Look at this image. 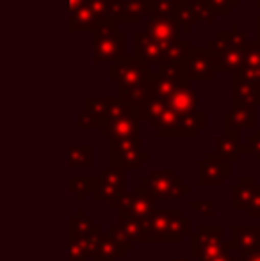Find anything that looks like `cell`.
Instances as JSON below:
<instances>
[{
  "label": "cell",
  "instance_id": "cell-48",
  "mask_svg": "<svg viewBox=\"0 0 260 261\" xmlns=\"http://www.w3.org/2000/svg\"><path fill=\"white\" fill-rule=\"evenodd\" d=\"M255 7H258L260 9V0H255Z\"/></svg>",
  "mask_w": 260,
  "mask_h": 261
},
{
  "label": "cell",
  "instance_id": "cell-42",
  "mask_svg": "<svg viewBox=\"0 0 260 261\" xmlns=\"http://www.w3.org/2000/svg\"><path fill=\"white\" fill-rule=\"evenodd\" d=\"M248 217L250 219H260V185H257V190H255V196L251 199L250 206L246 210Z\"/></svg>",
  "mask_w": 260,
  "mask_h": 261
},
{
  "label": "cell",
  "instance_id": "cell-47",
  "mask_svg": "<svg viewBox=\"0 0 260 261\" xmlns=\"http://www.w3.org/2000/svg\"><path fill=\"white\" fill-rule=\"evenodd\" d=\"M84 4V0H69V11H75L79 9L80 6Z\"/></svg>",
  "mask_w": 260,
  "mask_h": 261
},
{
  "label": "cell",
  "instance_id": "cell-13",
  "mask_svg": "<svg viewBox=\"0 0 260 261\" xmlns=\"http://www.w3.org/2000/svg\"><path fill=\"white\" fill-rule=\"evenodd\" d=\"M228 176H232V164L218 158L214 153H207L203 160L198 162V185L200 187H221Z\"/></svg>",
  "mask_w": 260,
  "mask_h": 261
},
{
  "label": "cell",
  "instance_id": "cell-24",
  "mask_svg": "<svg viewBox=\"0 0 260 261\" xmlns=\"http://www.w3.org/2000/svg\"><path fill=\"white\" fill-rule=\"evenodd\" d=\"M102 21L104 20H100V18L87 7L86 2H84L79 9L69 11V14H68V29L72 32H87V31L93 32Z\"/></svg>",
  "mask_w": 260,
  "mask_h": 261
},
{
  "label": "cell",
  "instance_id": "cell-12",
  "mask_svg": "<svg viewBox=\"0 0 260 261\" xmlns=\"http://www.w3.org/2000/svg\"><path fill=\"white\" fill-rule=\"evenodd\" d=\"M109 210L116 212V217H122V219L146 220L155 212V201L145 194L132 192L122 196L114 203H109Z\"/></svg>",
  "mask_w": 260,
  "mask_h": 261
},
{
  "label": "cell",
  "instance_id": "cell-40",
  "mask_svg": "<svg viewBox=\"0 0 260 261\" xmlns=\"http://www.w3.org/2000/svg\"><path fill=\"white\" fill-rule=\"evenodd\" d=\"M189 208L207 219H214V203L212 201H191Z\"/></svg>",
  "mask_w": 260,
  "mask_h": 261
},
{
  "label": "cell",
  "instance_id": "cell-9",
  "mask_svg": "<svg viewBox=\"0 0 260 261\" xmlns=\"http://www.w3.org/2000/svg\"><path fill=\"white\" fill-rule=\"evenodd\" d=\"M180 68L184 84H189L191 80H214L216 76L212 55L207 48H189L182 59Z\"/></svg>",
  "mask_w": 260,
  "mask_h": 261
},
{
  "label": "cell",
  "instance_id": "cell-25",
  "mask_svg": "<svg viewBox=\"0 0 260 261\" xmlns=\"http://www.w3.org/2000/svg\"><path fill=\"white\" fill-rule=\"evenodd\" d=\"M214 153L218 158L228 162H237L241 156V142L239 135H230V134H221L218 137H214Z\"/></svg>",
  "mask_w": 260,
  "mask_h": 261
},
{
  "label": "cell",
  "instance_id": "cell-39",
  "mask_svg": "<svg viewBox=\"0 0 260 261\" xmlns=\"http://www.w3.org/2000/svg\"><path fill=\"white\" fill-rule=\"evenodd\" d=\"M68 261H87L86 251L80 240H68Z\"/></svg>",
  "mask_w": 260,
  "mask_h": 261
},
{
  "label": "cell",
  "instance_id": "cell-20",
  "mask_svg": "<svg viewBox=\"0 0 260 261\" xmlns=\"http://www.w3.org/2000/svg\"><path fill=\"white\" fill-rule=\"evenodd\" d=\"M228 244L237 252L260 251V226H232Z\"/></svg>",
  "mask_w": 260,
  "mask_h": 261
},
{
  "label": "cell",
  "instance_id": "cell-3",
  "mask_svg": "<svg viewBox=\"0 0 260 261\" xmlns=\"http://www.w3.org/2000/svg\"><path fill=\"white\" fill-rule=\"evenodd\" d=\"M118 21L105 18L93 31V64L114 62L125 55L127 34L120 31Z\"/></svg>",
  "mask_w": 260,
  "mask_h": 261
},
{
  "label": "cell",
  "instance_id": "cell-17",
  "mask_svg": "<svg viewBox=\"0 0 260 261\" xmlns=\"http://www.w3.org/2000/svg\"><path fill=\"white\" fill-rule=\"evenodd\" d=\"M109 237L114 238L125 251H130L134 244L145 242V233H143V220L135 219H122L118 217L116 224L109 226Z\"/></svg>",
  "mask_w": 260,
  "mask_h": 261
},
{
  "label": "cell",
  "instance_id": "cell-29",
  "mask_svg": "<svg viewBox=\"0 0 260 261\" xmlns=\"http://www.w3.org/2000/svg\"><path fill=\"white\" fill-rule=\"evenodd\" d=\"M94 165V148L91 144H69L68 146V169H93Z\"/></svg>",
  "mask_w": 260,
  "mask_h": 261
},
{
  "label": "cell",
  "instance_id": "cell-4",
  "mask_svg": "<svg viewBox=\"0 0 260 261\" xmlns=\"http://www.w3.org/2000/svg\"><path fill=\"white\" fill-rule=\"evenodd\" d=\"M150 160V153L143 149L141 137L123 139V141H109V167L120 171H137L145 162Z\"/></svg>",
  "mask_w": 260,
  "mask_h": 261
},
{
  "label": "cell",
  "instance_id": "cell-5",
  "mask_svg": "<svg viewBox=\"0 0 260 261\" xmlns=\"http://www.w3.org/2000/svg\"><path fill=\"white\" fill-rule=\"evenodd\" d=\"M228 242L223 240L221 226H200L196 233L189 234V254L193 259L210 261L226 251Z\"/></svg>",
  "mask_w": 260,
  "mask_h": 261
},
{
  "label": "cell",
  "instance_id": "cell-8",
  "mask_svg": "<svg viewBox=\"0 0 260 261\" xmlns=\"http://www.w3.org/2000/svg\"><path fill=\"white\" fill-rule=\"evenodd\" d=\"M127 194V185H125V172L120 169H102L100 174L93 176V192L91 197L97 203H114L116 199H120L122 196Z\"/></svg>",
  "mask_w": 260,
  "mask_h": 261
},
{
  "label": "cell",
  "instance_id": "cell-2",
  "mask_svg": "<svg viewBox=\"0 0 260 261\" xmlns=\"http://www.w3.org/2000/svg\"><path fill=\"white\" fill-rule=\"evenodd\" d=\"M132 192L145 194L157 203L160 199H182L185 194L191 192V187L185 185L182 176H178L173 169H166V171L152 169L148 176H145L137 185H134Z\"/></svg>",
  "mask_w": 260,
  "mask_h": 261
},
{
  "label": "cell",
  "instance_id": "cell-22",
  "mask_svg": "<svg viewBox=\"0 0 260 261\" xmlns=\"http://www.w3.org/2000/svg\"><path fill=\"white\" fill-rule=\"evenodd\" d=\"M235 75L244 80L260 82V41L257 39H250L248 46L243 50V59Z\"/></svg>",
  "mask_w": 260,
  "mask_h": 261
},
{
  "label": "cell",
  "instance_id": "cell-35",
  "mask_svg": "<svg viewBox=\"0 0 260 261\" xmlns=\"http://www.w3.org/2000/svg\"><path fill=\"white\" fill-rule=\"evenodd\" d=\"M177 0H148V16L173 18Z\"/></svg>",
  "mask_w": 260,
  "mask_h": 261
},
{
  "label": "cell",
  "instance_id": "cell-23",
  "mask_svg": "<svg viewBox=\"0 0 260 261\" xmlns=\"http://www.w3.org/2000/svg\"><path fill=\"white\" fill-rule=\"evenodd\" d=\"M255 190H257L255 176H241L235 185L230 187V208L248 210L255 196Z\"/></svg>",
  "mask_w": 260,
  "mask_h": 261
},
{
  "label": "cell",
  "instance_id": "cell-6",
  "mask_svg": "<svg viewBox=\"0 0 260 261\" xmlns=\"http://www.w3.org/2000/svg\"><path fill=\"white\" fill-rule=\"evenodd\" d=\"M141 121H146L159 137H180L178 116L166 105V101L150 98L141 107Z\"/></svg>",
  "mask_w": 260,
  "mask_h": 261
},
{
  "label": "cell",
  "instance_id": "cell-50",
  "mask_svg": "<svg viewBox=\"0 0 260 261\" xmlns=\"http://www.w3.org/2000/svg\"><path fill=\"white\" fill-rule=\"evenodd\" d=\"M205 2H208V0H205Z\"/></svg>",
  "mask_w": 260,
  "mask_h": 261
},
{
  "label": "cell",
  "instance_id": "cell-34",
  "mask_svg": "<svg viewBox=\"0 0 260 261\" xmlns=\"http://www.w3.org/2000/svg\"><path fill=\"white\" fill-rule=\"evenodd\" d=\"M68 192L75 196L79 203H84L87 196L93 192V176H69Z\"/></svg>",
  "mask_w": 260,
  "mask_h": 261
},
{
  "label": "cell",
  "instance_id": "cell-38",
  "mask_svg": "<svg viewBox=\"0 0 260 261\" xmlns=\"http://www.w3.org/2000/svg\"><path fill=\"white\" fill-rule=\"evenodd\" d=\"M208 4L219 16H230L232 11L239 7V0H208Z\"/></svg>",
  "mask_w": 260,
  "mask_h": 261
},
{
  "label": "cell",
  "instance_id": "cell-46",
  "mask_svg": "<svg viewBox=\"0 0 260 261\" xmlns=\"http://www.w3.org/2000/svg\"><path fill=\"white\" fill-rule=\"evenodd\" d=\"M255 39L260 41V14L255 16Z\"/></svg>",
  "mask_w": 260,
  "mask_h": 261
},
{
  "label": "cell",
  "instance_id": "cell-41",
  "mask_svg": "<svg viewBox=\"0 0 260 261\" xmlns=\"http://www.w3.org/2000/svg\"><path fill=\"white\" fill-rule=\"evenodd\" d=\"M84 2L87 4V7H89L100 20L107 18V0H84Z\"/></svg>",
  "mask_w": 260,
  "mask_h": 261
},
{
  "label": "cell",
  "instance_id": "cell-1",
  "mask_svg": "<svg viewBox=\"0 0 260 261\" xmlns=\"http://www.w3.org/2000/svg\"><path fill=\"white\" fill-rule=\"evenodd\" d=\"M145 242H171L180 244L185 234H191V220L184 217L182 208L155 210L143 220Z\"/></svg>",
  "mask_w": 260,
  "mask_h": 261
},
{
  "label": "cell",
  "instance_id": "cell-18",
  "mask_svg": "<svg viewBox=\"0 0 260 261\" xmlns=\"http://www.w3.org/2000/svg\"><path fill=\"white\" fill-rule=\"evenodd\" d=\"M230 76V109L241 105H260V82L244 80L235 73Z\"/></svg>",
  "mask_w": 260,
  "mask_h": 261
},
{
  "label": "cell",
  "instance_id": "cell-27",
  "mask_svg": "<svg viewBox=\"0 0 260 261\" xmlns=\"http://www.w3.org/2000/svg\"><path fill=\"white\" fill-rule=\"evenodd\" d=\"M98 224H94L89 217H86V210L79 208L75 215L68 220V240H84L93 231L98 229Z\"/></svg>",
  "mask_w": 260,
  "mask_h": 261
},
{
  "label": "cell",
  "instance_id": "cell-45",
  "mask_svg": "<svg viewBox=\"0 0 260 261\" xmlns=\"http://www.w3.org/2000/svg\"><path fill=\"white\" fill-rule=\"evenodd\" d=\"M232 249H230V245L226 247V251L225 252H221L219 256H216L214 259H210V261H235V256L232 254Z\"/></svg>",
  "mask_w": 260,
  "mask_h": 261
},
{
  "label": "cell",
  "instance_id": "cell-36",
  "mask_svg": "<svg viewBox=\"0 0 260 261\" xmlns=\"http://www.w3.org/2000/svg\"><path fill=\"white\" fill-rule=\"evenodd\" d=\"M191 6H193V11H195L198 23H200V21H203V23H207V25L214 23L218 14H216V11L212 9L210 4L205 2V0H191Z\"/></svg>",
  "mask_w": 260,
  "mask_h": 261
},
{
  "label": "cell",
  "instance_id": "cell-30",
  "mask_svg": "<svg viewBox=\"0 0 260 261\" xmlns=\"http://www.w3.org/2000/svg\"><path fill=\"white\" fill-rule=\"evenodd\" d=\"M116 98L122 100L125 105L134 107V109H141V107L152 98L150 80H146V82H143V84H137V86H132L125 91H120V93L116 94Z\"/></svg>",
  "mask_w": 260,
  "mask_h": 261
},
{
  "label": "cell",
  "instance_id": "cell-32",
  "mask_svg": "<svg viewBox=\"0 0 260 261\" xmlns=\"http://www.w3.org/2000/svg\"><path fill=\"white\" fill-rule=\"evenodd\" d=\"M210 55H212L214 71L230 73V75L237 73V69L241 66V59H243V52H223V54H210Z\"/></svg>",
  "mask_w": 260,
  "mask_h": 261
},
{
  "label": "cell",
  "instance_id": "cell-44",
  "mask_svg": "<svg viewBox=\"0 0 260 261\" xmlns=\"http://www.w3.org/2000/svg\"><path fill=\"white\" fill-rule=\"evenodd\" d=\"M235 261H260V251L255 252H239L235 256Z\"/></svg>",
  "mask_w": 260,
  "mask_h": 261
},
{
  "label": "cell",
  "instance_id": "cell-26",
  "mask_svg": "<svg viewBox=\"0 0 260 261\" xmlns=\"http://www.w3.org/2000/svg\"><path fill=\"white\" fill-rule=\"evenodd\" d=\"M112 101H114V96H100V98L86 96L84 98V110L94 119V128H97V130H100L102 124L109 119Z\"/></svg>",
  "mask_w": 260,
  "mask_h": 261
},
{
  "label": "cell",
  "instance_id": "cell-43",
  "mask_svg": "<svg viewBox=\"0 0 260 261\" xmlns=\"http://www.w3.org/2000/svg\"><path fill=\"white\" fill-rule=\"evenodd\" d=\"M75 126L79 128V130H89V128H94V119L86 110H82V112L79 114V117H77Z\"/></svg>",
  "mask_w": 260,
  "mask_h": 261
},
{
  "label": "cell",
  "instance_id": "cell-21",
  "mask_svg": "<svg viewBox=\"0 0 260 261\" xmlns=\"http://www.w3.org/2000/svg\"><path fill=\"white\" fill-rule=\"evenodd\" d=\"M198 103H200V100H198V91L193 89L189 84L178 86L166 100V105L170 107L177 116H187V114L198 112Z\"/></svg>",
  "mask_w": 260,
  "mask_h": 261
},
{
  "label": "cell",
  "instance_id": "cell-28",
  "mask_svg": "<svg viewBox=\"0 0 260 261\" xmlns=\"http://www.w3.org/2000/svg\"><path fill=\"white\" fill-rule=\"evenodd\" d=\"M127 254V251L109 234H102L100 242L94 247L93 254H91V261H120L123 259Z\"/></svg>",
  "mask_w": 260,
  "mask_h": 261
},
{
  "label": "cell",
  "instance_id": "cell-33",
  "mask_svg": "<svg viewBox=\"0 0 260 261\" xmlns=\"http://www.w3.org/2000/svg\"><path fill=\"white\" fill-rule=\"evenodd\" d=\"M175 21H177L180 32H189L193 25L198 23L195 11H193L191 0H177V6H175Z\"/></svg>",
  "mask_w": 260,
  "mask_h": 261
},
{
  "label": "cell",
  "instance_id": "cell-19",
  "mask_svg": "<svg viewBox=\"0 0 260 261\" xmlns=\"http://www.w3.org/2000/svg\"><path fill=\"white\" fill-rule=\"evenodd\" d=\"M132 41H134V55L141 59L145 64H148L152 73H155L157 68L164 64L162 50L150 36H146L143 31H134L132 32Z\"/></svg>",
  "mask_w": 260,
  "mask_h": 261
},
{
  "label": "cell",
  "instance_id": "cell-11",
  "mask_svg": "<svg viewBox=\"0 0 260 261\" xmlns=\"http://www.w3.org/2000/svg\"><path fill=\"white\" fill-rule=\"evenodd\" d=\"M182 68L178 62H166L159 66L155 73L150 76V89H152V98L159 101H166L170 94L182 86Z\"/></svg>",
  "mask_w": 260,
  "mask_h": 261
},
{
  "label": "cell",
  "instance_id": "cell-37",
  "mask_svg": "<svg viewBox=\"0 0 260 261\" xmlns=\"http://www.w3.org/2000/svg\"><path fill=\"white\" fill-rule=\"evenodd\" d=\"M241 153H250L260 162V128H255V134L246 139V144L241 146Z\"/></svg>",
  "mask_w": 260,
  "mask_h": 261
},
{
  "label": "cell",
  "instance_id": "cell-15",
  "mask_svg": "<svg viewBox=\"0 0 260 261\" xmlns=\"http://www.w3.org/2000/svg\"><path fill=\"white\" fill-rule=\"evenodd\" d=\"M139 123H141V109L118 117V119L105 121L100 128V135L109 141H123V139L137 137Z\"/></svg>",
  "mask_w": 260,
  "mask_h": 261
},
{
  "label": "cell",
  "instance_id": "cell-31",
  "mask_svg": "<svg viewBox=\"0 0 260 261\" xmlns=\"http://www.w3.org/2000/svg\"><path fill=\"white\" fill-rule=\"evenodd\" d=\"M122 23H143L148 18V0H122Z\"/></svg>",
  "mask_w": 260,
  "mask_h": 261
},
{
  "label": "cell",
  "instance_id": "cell-16",
  "mask_svg": "<svg viewBox=\"0 0 260 261\" xmlns=\"http://www.w3.org/2000/svg\"><path fill=\"white\" fill-rule=\"evenodd\" d=\"M221 126H223V134H230V135H239V130H243V128L255 130L257 128L255 105L233 107L228 112H223Z\"/></svg>",
  "mask_w": 260,
  "mask_h": 261
},
{
  "label": "cell",
  "instance_id": "cell-14",
  "mask_svg": "<svg viewBox=\"0 0 260 261\" xmlns=\"http://www.w3.org/2000/svg\"><path fill=\"white\" fill-rule=\"evenodd\" d=\"M248 32L239 29V23H230V31H218L214 38L208 39L205 48L210 54H223V52H243L248 46Z\"/></svg>",
  "mask_w": 260,
  "mask_h": 261
},
{
  "label": "cell",
  "instance_id": "cell-49",
  "mask_svg": "<svg viewBox=\"0 0 260 261\" xmlns=\"http://www.w3.org/2000/svg\"><path fill=\"white\" fill-rule=\"evenodd\" d=\"M168 261H184V259H178V258H177V259H168Z\"/></svg>",
  "mask_w": 260,
  "mask_h": 261
},
{
  "label": "cell",
  "instance_id": "cell-7",
  "mask_svg": "<svg viewBox=\"0 0 260 261\" xmlns=\"http://www.w3.org/2000/svg\"><path fill=\"white\" fill-rule=\"evenodd\" d=\"M150 76H152V69L135 55H123L122 59L112 62L109 68V79L116 82L118 93L146 82L150 80Z\"/></svg>",
  "mask_w": 260,
  "mask_h": 261
},
{
  "label": "cell",
  "instance_id": "cell-10",
  "mask_svg": "<svg viewBox=\"0 0 260 261\" xmlns=\"http://www.w3.org/2000/svg\"><path fill=\"white\" fill-rule=\"evenodd\" d=\"M145 32L146 36L153 39L157 45L162 50V59L164 54L170 52L178 41H180V29H178L175 18H164V16H148L145 23Z\"/></svg>",
  "mask_w": 260,
  "mask_h": 261
}]
</instances>
